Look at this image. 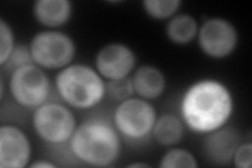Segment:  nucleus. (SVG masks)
<instances>
[{
	"label": "nucleus",
	"mask_w": 252,
	"mask_h": 168,
	"mask_svg": "<svg viewBox=\"0 0 252 168\" xmlns=\"http://www.w3.org/2000/svg\"><path fill=\"white\" fill-rule=\"evenodd\" d=\"M234 111L233 95L224 82L200 79L189 85L181 99L180 113L185 127L207 134L227 125Z\"/></svg>",
	"instance_id": "nucleus-1"
},
{
	"label": "nucleus",
	"mask_w": 252,
	"mask_h": 168,
	"mask_svg": "<svg viewBox=\"0 0 252 168\" xmlns=\"http://www.w3.org/2000/svg\"><path fill=\"white\" fill-rule=\"evenodd\" d=\"M68 147L79 162L93 167H108L119 160L122 153L121 134L105 118H90L77 125Z\"/></svg>",
	"instance_id": "nucleus-2"
},
{
	"label": "nucleus",
	"mask_w": 252,
	"mask_h": 168,
	"mask_svg": "<svg viewBox=\"0 0 252 168\" xmlns=\"http://www.w3.org/2000/svg\"><path fill=\"white\" fill-rule=\"evenodd\" d=\"M55 90L67 106L85 110L97 105L106 97V82L96 68L84 63H72L58 71Z\"/></svg>",
	"instance_id": "nucleus-3"
},
{
	"label": "nucleus",
	"mask_w": 252,
	"mask_h": 168,
	"mask_svg": "<svg viewBox=\"0 0 252 168\" xmlns=\"http://www.w3.org/2000/svg\"><path fill=\"white\" fill-rule=\"evenodd\" d=\"M29 49L33 63L44 70H60L72 65L77 53L75 40L58 30H44L32 37Z\"/></svg>",
	"instance_id": "nucleus-4"
},
{
	"label": "nucleus",
	"mask_w": 252,
	"mask_h": 168,
	"mask_svg": "<svg viewBox=\"0 0 252 168\" xmlns=\"http://www.w3.org/2000/svg\"><path fill=\"white\" fill-rule=\"evenodd\" d=\"M77 125L72 108L60 102H45L35 108L32 117V126L38 138L52 145L68 143Z\"/></svg>",
	"instance_id": "nucleus-5"
},
{
	"label": "nucleus",
	"mask_w": 252,
	"mask_h": 168,
	"mask_svg": "<svg viewBox=\"0 0 252 168\" xmlns=\"http://www.w3.org/2000/svg\"><path fill=\"white\" fill-rule=\"evenodd\" d=\"M157 117V109L151 101L132 96L118 103L112 122L121 137L141 142L152 135Z\"/></svg>",
	"instance_id": "nucleus-6"
},
{
	"label": "nucleus",
	"mask_w": 252,
	"mask_h": 168,
	"mask_svg": "<svg viewBox=\"0 0 252 168\" xmlns=\"http://www.w3.org/2000/svg\"><path fill=\"white\" fill-rule=\"evenodd\" d=\"M9 91L16 104L35 109L49 101L52 83L43 68L29 63L12 69Z\"/></svg>",
	"instance_id": "nucleus-7"
},
{
	"label": "nucleus",
	"mask_w": 252,
	"mask_h": 168,
	"mask_svg": "<svg viewBox=\"0 0 252 168\" xmlns=\"http://www.w3.org/2000/svg\"><path fill=\"white\" fill-rule=\"evenodd\" d=\"M196 41L200 51L210 59L229 57L239 43V32L231 21L223 17H211L199 28Z\"/></svg>",
	"instance_id": "nucleus-8"
},
{
	"label": "nucleus",
	"mask_w": 252,
	"mask_h": 168,
	"mask_svg": "<svg viewBox=\"0 0 252 168\" xmlns=\"http://www.w3.org/2000/svg\"><path fill=\"white\" fill-rule=\"evenodd\" d=\"M136 53L122 42H110L103 45L94 57V68L107 81L130 77L136 69Z\"/></svg>",
	"instance_id": "nucleus-9"
},
{
	"label": "nucleus",
	"mask_w": 252,
	"mask_h": 168,
	"mask_svg": "<svg viewBox=\"0 0 252 168\" xmlns=\"http://www.w3.org/2000/svg\"><path fill=\"white\" fill-rule=\"evenodd\" d=\"M32 143L19 126H0V168H23L30 165Z\"/></svg>",
	"instance_id": "nucleus-10"
},
{
	"label": "nucleus",
	"mask_w": 252,
	"mask_h": 168,
	"mask_svg": "<svg viewBox=\"0 0 252 168\" xmlns=\"http://www.w3.org/2000/svg\"><path fill=\"white\" fill-rule=\"evenodd\" d=\"M242 143L240 132L232 126L225 125L205 135L204 155L215 165L223 166L231 163L235 149Z\"/></svg>",
	"instance_id": "nucleus-11"
},
{
	"label": "nucleus",
	"mask_w": 252,
	"mask_h": 168,
	"mask_svg": "<svg viewBox=\"0 0 252 168\" xmlns=\"http://www.w3.org/2000/svg\"><path fill=\"white\" fill-rule=\"evenodd\" d=\"M32 11L39 25L46 30H57L72 18L74 5L69 0H37Z\"/></svg>",
	"instance_id": "nucleus-12"
},
{
	"label": "nucleus",
	"mask_w": 252,
	"mask_h": 168,
	"mask_svg": "<svg viewBox=\"0 0 252 168\" xmlns=\"http://www.w3.org/2000/svg\"><path fill=\"white\" fill-rule=\"evenodd\" d=\"M130 78L137 97L147 101L160 98L166 90V77L159 67L152 65L136 68Z\"/></svg>",
	"instance_id": "nucleus-13"
},
{
	"label": "nucleus",
	"mask_w": 252,
	"mask_h": 168,
	"mask_svg": "<svg viewBox=\"0 0 252 168\" xmlns=\"http://www.w3.org/2000/svg\"><path fill=\"white\" fill-rule=\"evenodd\" d=\"M185 124L180 117L165 113L157 117L152 137L163 147L177 146L183 140Z\"/></svg>",
	"instance_id": "nucleus-14"
},
{
	"label": "nucleus",
	"mask_w": 252,
	"mask_h": 168,
	"mask_svg": "<svg viewBox=\"0 0 252 168\" xmlns=\"http://www.w3.org/2000/svg\"><path fill=\"white\" fill-rule=\"evenodd\" d=\"M199 28V23L192 15L176 14L168 20L165 34L171 43L184 46L190 44L196 39Z\"/></svg>",
	"instance_id": "nucleus-15"
},
{
	"label": "nucleus",
	"mask_w": 252,
	"mask_h": 168,
	"mask_svg": "<svg viewBox=\"0 0 252 168\" xmlns=\"http://www.w3.org/2000/svg\"><path fill=\"white\" fill-rule=\"evenodd\" d=\"M161 168H198V160L190 150L172 146L165 153L159 163Z\"/></svg>",
	"instance_id": "nucleus-16"
},
{
	"label": "nucleus",
	"mask_w": 252,
	"mask_h": 168,
	"mask_svg": "<svg viewBox=\"0 0 252 168\" xmlns=\"http://www.w3.org/2000/svg\"><path fill=\"white\" fill-rule=\"evenodd\" d=\"M181 0H144L143 10L148 17L155 20H169L180 10Z\"/></svg>",
	"instance_id": "nucleus-17"
},
{
	"label": "nucleus",
	"mask_w": 252,
	"mask_h": 168,
	"mask_svg": "<svg viewBox=\"0 0 252 168\" xmlns=\"http://www.w3.org/2000/svg\"><path fill=\"white\" fill-rule=\"evenodd\" d=\"M15 34L10 23L0 19V66L4 67L16 47Z\"/></svg>",
	"instance_id": "nucleus-18"
},
{
	"label": "nucleus",
	"mask_w": 252,
	"mask_h": 168,
	"mask_svg": "<svg viewBox=\"0 0 252 168\" xmlns=\"http://www.w3.org/2000/svg\"><path fill=\"white\" fill-rule=\"evenodd\" d=\"M135 95L130 77L106 82V96L113 101L120 103Z\"/></svg>",
	"instance_id": "nucleus-19"
},
{
	"label": "nucleus",
	"mask_w": 252,
	"mask_h": 168,
	"mask_svg": "<svg viewBox=\"0 0 252 168\" xmlns=\"http://www.w3.org/2000/svg\"><path fill=\"white\" fill-rule=\"evenodd\" d=\"M231 163L236 168H251L252 165V143L242 142L235 149Z\"/></svg>",
	"instance_id": "nucleus-20"
},
{
	"label": "nucleus",
	"mask_w": 252,
	"mask_h": 168,
	"mask_svg": "<svg viewBox=\"0 0 252 168\" xmlns=\"http://www.w3.org/2000/svg\"><path fill=\"white\" fill-rule=\"evenodd\" d=\"M29 63H33L29 45L26 46L23 44H17L5 66H9L12 69H14L21 66L29 65Z\"/></svg>",
	"instance_id": "nucleus-21"
},
{
	"label": "nucleus",
	"mask_w": 252,
	"mask_h": 168,
	"mask_svg": "<svg viewBox=\"0 0 252 168\" xmlns=\"http://www.w3.org/2000/svg\"><path fill=\"white\" fill-rule=\"evenodd\" d=\"M29 167H31V168H56L57 165L51 161H47V160H38V161L30 164Z\"/></svg>",
	"instance_id": "nucleus-22"
},
{
	"label": "nucleus",
	"mask_w": 252,
	"mask_h": 168,
	"mask_svg": "<svg viewBox=\"0 0 252 168\" xmlns=\"http://www.w3.org/2000/svg\"><path fill=\"white\" fill-rule=\"evenodd\" d=\"M127 167H135V168H137V167H149V165L146 164V163H142V162H135V163L128 164Z\"/></svg>",
	"instance_id": "nucleus-23"
}]
</instances>
